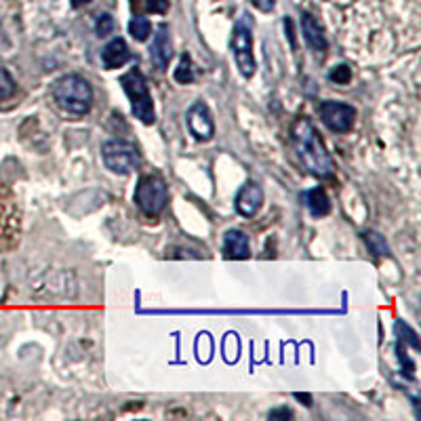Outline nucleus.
<instances>
[{
    "label": "nucleus",
    "mask_w": 421,
    "mask_h": 421,
    "mask_svg": "<svg viewBox=\"0 0 421 421\" xmlns=\"http://www.w3.org/2000/svg\"><path fill=\"white\" fill-rule=\"evenodd\" d=\"M291 142H293V150L299 158V163L303 165V169L308 173H312L314 177H329L333 173V160L316 131V127L299 116L295 118V123L291 125Z\"/></svg>",
    "instance_id": "obj_1"
},
{
    "label": "nucleus",
    "mask_w": 421,
    "mask_h": 421,
    "mask_svg": "<svg viewBox=\"0 0 421 421\" xmlns=\"http://www.w3.org/2000/svg\"><path fill=\"white\" fill-rule=\"evenodd\" d=\"M55 106L72 116H85L93 108V87L81 74H64L51 89Z\"/></svg>",
    "instance_id": "obj_2"
},
{
    "label": "nucleus",
    "mask_w": 421,
    "mask_h": 421,
    "mask_svg": "<svg viewBox=\"0 0 421 421\" xmlns=\"http://www.w3.org/2000/svg\"><path fill=\"white\" fill-rule=\"evenodd\" d=\"M120 85H123V91L127 93L129 102H131L133 116L137 120H142L144 125H154L156 123L154 102H152L150 87H148V81L142 74V70H137V68L129 70L125 76H120Z\"/></svg>",
    "instance_id": "obj_3"
},
{
    "label": "nucleus",
    "mask_w": 421,
    "mask_h": 421,
    "mask_svg": "<svg viewBox=\"0 0 421 421\" xmlns=\"http://www.w3.org/2000/svg\"><path fill=\"white\" fill-rule=\"evenodd\" d=\"M104 165L116 175H129L142 167V152L135 144L125 139H110L102 146Z\"/></svg>",
    "instance_id": "obj_4"
},
{
    "label": "nucleus",
    "mask_w": 421,
    "mask_h": 421,
    "mask_svg": "<svg viewBox=\"0 0 421 421\" xmlns=\"http://www.w3.org/2000/svg\"><path fill=\"white\" fill-rule=\"evenodd\" d=\"M135 202L146 215H160L169 202V186L165 177L156 173L144 175L135 188Z\"/></svg>",
    "instance_id": "obj_5"
},
{
    "label": "nucleus",
    "mask_w": 421,
    "mask_h": 421,
    "mask_svg": "<svg viewBox=\"0 0 421 421\" xmlns=\"http://www.w3.org/2000/svg\"><path fill=\"white\" fill-rule=\"evenodd\" d=\"M232 55L236 62V68L240 70V74L244 78H251L257 70L255 57H253V36H251V28L247 26V20H240L232 32Z\"/></svg>",
    "instance_id": "obj_6"
},
{
    "label": "nucleus",
    "mask_w": 421,
    "mask_h": 421,
    "mask_svg": "<svg viewBox=\"0 0 421 421\" xmlns=\"http://www.w3.org/2000/svg\"><path fill=\"white\" fill-rule=\"evenodd\" d=\"M318 114H320L322 125L333 133H347V131H352V127L356 123L354 106L343 104V102H333V99L322 102L318 108Z\"/></svg>",
    "instance_id": "obj_7"
},
{
    "label": "nucleus",
    "mask_w": 421,
    "mask_h": 421,
    "mask_svg": "<svg viewBox=\"0 0 421 421\" xmlns=\"http://www.w3.org/2000/svg\"><path fill=\"white\" fill-rule=\"evenodd\" d=\"M186 120H188V129L190 133L198 139V142H209L213 135H215V120H213V114L209 110V106L200 99V102H194L186 114Z\"/></svg>",
    "instance_id": "obj_8"
},
{
    "label": "nucleus",
    "mask_w": 421,
    "mask_h": 421,
    "mask_svg": "<svg viewBox=\"0 0 421 421\" xmlns=\"http://www.w3.org/2000/svg\"><path fill=\"white\" fill-rule=\"evenodd\" d=\"M263 205V188L257 181H247L236 194V211L242 217H255Z\"/></svg>",
    "instance_id": "obj_9"
},
{
    "label": "nucleus",
    "mask_w": 421,
    "mask_h": 421,
    "mask_svg": "<svg viewBox=\"0 0 421 421\" xmlns=\"http://www.w3.org/2000/svg\"><path fill=\"white\" fill-rule=\"evenodd\" d=\"M173 57V45H171V34H169V26H158L152 47H150V60L156 66V70H167L169 62Z\"/></svg>",
    "instance_id": "obj_10"
},
{
    "label": "nucleus",
    "mask_w": 421,
    "mask_h": 421,
    "mask_svg": "<svg viewBox=\"0 0 421 421\" xmlns=\"http://www.w3.org/2000/svg\"><path fill=\"white\" fill-rule=\"evenodd\" d=\"M223 257L226 259H249L251 255V238L244 230H228L223 234Z\"/></svg>",
    "instance_id": "obj_11"
},
{
    "label": "nucleus",
    "mask_w": 421,
    "mask_h": 421,
    "mask_svg": "<svg viewBox=\"0 0 421 421\" xmlns=\"http://www.w3.org/2000/svg\"><path fill=\"white\" fill-rule=\"evenodd\" d=\"M129 60H131V49H129L127 41L120 39V36H114V39L102 49V64H104L106 70L123 68Z\"/></svg>",
    "instance_id": "obj_12"
},
{
    "label": "nucleus",
    "mask_w": 421,
    "mask_h": 421,
    "mask_svg": "<svg viewBox=\"0 0 421 421\" xmlns=\"http://www.w3.org/2000/svg\"><path fill=\"white\" fill-rule=\"evenodd\" d=\"M301 32H303V41L308 43V47L316 53H324L329 43L324 39L322 26L316 22L314 15L310 13H301Z\"/></svg>",
    "instance_id": "obj_13"
},
{
    "label": "nucleus",
    "mask_w": 421,
    "mask_h": 421,
    "mask_svg": "<svg viewBox=\"0 0 421 421\" xmlns=\"http://www.w3.org/2000/svg\"><path fill=\"white\" fill-rule=\"evenodd\" d=\"M303 202L308 207V211L312 213V217H324L331 213V198L324 192V188H312L303 194Z\"/></svg>",
    "instance_id": "obj_14"
},
{
    "label": "nucleus",
    "mask_w": 421,
    "mask_h": 421,
    "mask_svg": "<svg viewBox=\"0 0 421 421\" xmlns=\"http://www.w3.org/2000/svg\"><path fill=\"white\" fill-rule=\"evenodd\" d=\"M362 240L366 242V247H368V251H371L373 255H377V257H389L387 240H385L379 232H375V230H366V232L362 234Z\"/></svg>",
    "instance_id": "obj_15"
},
{
    "label": "nucleus",
    "mask_w": 421,
    "mask_h": 421,
    "mask_svg": "<svg viewBox=\"0 0 421 421\" xmlns=\"http://www.w3.org/2000/svg\"><path fill=\"white\" fill-rule=\"evenodd\" d=\"M129 34H131L135 41H139V43L148 41V36L152 34V24H150V20L144 18V15H135V18L129 22Z\"/></svg>",
    "instance_id": "obj_16"
},
{
    "label": "nucleus",
    "mask_w": 421,
    "mask_h": 421,
    "mask_svg": "<svg viewBox=\"0 0 421 421\" xmlns=\"http://www.w3.org/2000/svg\"><path fill=\"white\" fill-rule=\"evenodd\" d=\"M173 78H175L179 85H190V83H194V78H196V76H194V66H192V57H190L188 53L181 55L179 66L175 68Z\"/></svg>",
    "instance_id": "obj_17"
},
{
    "label": "nucleus",
    "mask_w": 421,
    "mask_h": 421,
    "mask_svg": "<svg viewBox=\"0 0 421 421\" xmlns=\"http://www.w3.org/2000/svg\"><path fill=\"white\" fill-rule=\"evenodd\" d=\"M15 91H18V83H15V78L11 76V72L5 70V68H0V102H5V99L13 97Z\"/></svg>",
    "instance_id": "obj_18"
},
{
    "label": "nucleus",
    "mask_w": 421,
    "mask_h": 421,
    "mask_svg": "<svg viewBox=\"0 0 421 421\" xmlns=\"http://www.w3.org/2000/svg\"><path fill=\"white\" fill-rule=\"evenodd\" d=\"M133 9L148 11V13H167L169 0H131Z\"/></svg>",
    "instance_id": "obj_19"
},
{
    "label": "nucleus",
    "mask_w": 421,
    "mask_h": 421,
    "mask_svg": "<svg viewBox=\"0 0 421 421\" xmlns=\"http://www.w3.org/2000/svg\"><path fill=\"white\" fill-rule=\"evenodd\" d=\"M394 331H396V337H398L400 343H408V345H413L415 350H419V339H417L415 331H413L408 324H404L402 320H398V322L394 324Z\"/></svg>",
    "instance_id": "obj_20"
},
{
    "label": "nucleus",
    "mask_w": 421,
    "mask_h": 421,
    "mask_svg": "<svg viewBox=\"0 0 421 421\" xmlns=\"http://www.w3.org/2000/svg\"><path fill=\"white\" fill-rule=\"evenodd\" d=\"M114 28H116V24H114V18H112L110 13H102V15L95 20V34H97L99 39L110 36V34L114 32Z\"/></svg>",
    "instance_id": "obj_21"
},
{
    "label": "nucleus",
    "mask_w": 421,
    "mask_h": 421,
    "mask_svg": "<svg viewBox=\"0 0 421 421\" xmlns=\"http://www.w3.org/2000/svg\"><path fill=\"white\" fill-rule=\"evenodd\" d=\"M329 81L335 83V85H347L352 81V68L345 66V64L333 66L331 72H329Z\"/></svg>",
    "instance_id": "obj_22"
},
{
    "label": "nucleus",
    "mask_w": 421,
    "mask_h": 421,
    "mask_svg": "<svg viewBox=\"0 0 421 421\" xmlns=\"http://www.w3.org/2000/svg\"><path fill=\"white\" fill-rule=\"evenodd\" d=\"M249 3H251L255 9L263 11V13H270V11L276 7V0H249Z\"/></svg>",
    "instance_id": "obj_23"
},
{
    "label": "nucleus",
    "mask_w": 421,
    "mask_h": 421,
    "mask_svg": "<svg viewBox=\"0 0 421 421\" xmlns=\"http://www.w3.org/2000/svg\"><path fill=\"white\" fill-rule=\"evenodd\" d=\"M291 417H293V413L287 406H280V408H274L268 413V419H291Z\"/></svg>",
    "instance_id": "obj_24"
},
{
    "label": "nucleus",
    "mask_w": 421,
    "mask_h": 421,
    "mask_svg": "<svg viewBox=\"0 0 421 421\" xmlns=\"http://www.w3.org/2000/svg\"><path fill=\"white\" fill-rule=\"evenodd\" d=\"M284 30H287V34H289V43H291V47H295V39H293V22L287 18L284 20Z\"/></svg>",
    "instance_id": "obj_25"
},
{
    "label": "nucleus",
    "mask_w": 421,
    "mask_h": 421,
    "mask_svg": "<svg viewBox=\"0 0 421 421\" xmlns=\"http://www.w3.org/2000/svg\"><path fill=\"white\" fill-rule=\"evenodd\" d=\"M295 398H297L299 402H305V406H312V396H310V394H301V392H297Z\"/></svg>",
    "instance_id": "obj_26"
},
{
    "label": "nucleus",
    "mask_w": 421,
    "mask_h": 421,
    "mask_svg": "<svg viewBox=\"0 0 421 421\" xmlns=\"http://www.w3.org/2000/svg\"><path fill=\"white\" fill-rule=\"evenodd\" d=\"M91 0H72V7L74 9H78V7H85V5H89Z\"/></svg>",
    "instance_id": "obj_27"
}]
</instances>
